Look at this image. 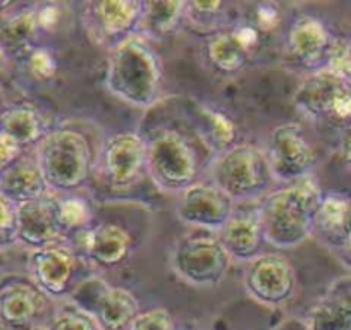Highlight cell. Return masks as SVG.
Wrapping results in <instances>:
<instances>
[{
  "label": "cell",
  "mask_w": 351,
  "mask_h": 330,
  "mask_svg": "<svg viewBox=\"0 0 351 330\" xmlns=\"http://www.w3.org/2000/svg\"><path fill=\"white\" fill-rule=\"evenodd\" d=\"M324 193L313 176L272 191L258 208L263 238L276 248L291 250L315 231V218Z\"/></svg>",
  "instance_id": "cell-1"
},
{
  "label": "cell",
  "mask_w": 351,
  "mask_h": 330,
  "mask_svg": "<svg viewBox=\"0 0 351 330\" xmlns=\"http://www.w3.org/2000/svg\"><path fill=\"white\" fill-rule=\"evenodd\" d=\"M110 95L133 107L147 109L160 97L162 62L143 35H131L110 50L106 71Z\"/></svg>",
  "instance_id": "cell-2"
},
{
  "label": "cell",
  "mask_w": 351,
  "mask_h": 330,
  "mask_svg": "<svg viewBox=\"0 0 351 330\" xmlns=\"http://www.w3.org/2000/svg\"><path fill=\"white\" fill-rule=\"evenodd\" d=\"M35 160L49 191L56 193L77 190L92 173V148L83 134L73 129L45 134L36 144Z\"/></svg>",
  "instance_id": "cell-3"
},
{
  "label": "cell",
  "mask_w": 351,
  "mask_h": 330,
  "mask_svg": "<svg viewBox=\"0 0 351 330\" xmlns=\"http://www.w3.org/2000/svg\"><path fill=\"white\" fill-rule=\"evenodd\" d=\"M212 181L226 196L236 201L267 193L276 179L265 150L253 144H234L214 160Z\"/></svg>",
  "instance_id": "cell-4"
},
{
  "label": "cell",
  "mask_w": 351,
  "mask_h": 330,
  "mask_svg": "<svg viewBox=\"0 0 351 330\" xmlns=\"http://www.w3.org/2000/svg\"><path fill=\"white\" fill-rule=\"evenodd\" d=\"M147 170L160 190L184 191L195 184L197 153L181 133L160 129L147 140Z\"/></svg>",
  "instance_id": "cell-5"
},
{
  "label": "cell",
  "mask_w": 351,
  "mask_h": 330,
  "mask_svg": "<svg viewBox=\"0 0 351 330\" xmlns=\"http://www.w3.org/2000/svg\"><path fill=\"white\" fill-rule=\"evenodd\" d=\"M231 257L217 238H186L176 244L171 267L184 282L197 288L219 284L231 267Z\"/></svg>",
  "instance_id": "cell-6"
},
{
  "label": "cell",
  "mask_w": 351,
  "mask_h": 330,
  "mask_svg": "<svg viewBox=\"0 0 351 330\" xmlns=\"http://www.w3.org/2000/svg\"><path fill=\"white\" fill-rule=\"evenodd\" d=\"M296 107L315 119L351 123V83L327 69L310 74L295 97Z\"/></svg>",
  "instance_id": "cell-7"
},
{
  "label": "cell",
  "mask_w": 351,
  "mask_h": 330,
  "mask_svg": "<svg viewBox=\"0 0 351 330\" xmlns=\"http://www.w3.org/2000/svg\"><path fill=\"white\" fill-rule=\"evenodd\" d=\"M265 153L276 181L291 184L312 176L315 151L300 124L288 123L276 127L269 136Z\"/></svg>",
  "instance_id": "cell-8"
},
{
  "label": "cell",
  "mask_w": 351,
  "mask_h": 330,
  "mask_svg": "<svg viewBox=\"0 0 351 330\" xmlns=\"http://www.w3.org/2000/svg\"><path fill=\"white\" fill-rule=\"evenodd\" d=\"M245 288L255 301L267 306H279L295 294V268L282 255H258L255 260L248 262Z\"/></svg>",
  "instance_id": "cell-9"
},
{
  "label": "cell",
  "mask_w": 351,
  "mask_h": 330,
  "mask_svg": "<svg viewBox=\"0 0 351 330\" xmlns=\"http://www.w3.org/2000/svg\"><path fill=\"white\" fill-rule=\"evenodd\" d=\"M143 16V2L138 0H100L84 4V25L99 43L112 47L133 35Z\"/></svg>",
  "instance_id": "cell-10"
},
{
  "label": "cell",
  "mask_w": 351,
  "mask_h": 330,
  "mask_svg": "<svg viewBox=\"0 0 351 330\" xmlns=\"http://www.w3.org/2000/svg\"><path fill=\"white\" fill-rule=\"evenodd\" d=\"M104 176L114 188H128L147 169V140L138 133H117L102 148Z\"/></svg>",
  "instance_id": "cell-11"
},
{
  "label": "cell",
  "mask_w": 351,
  "mask_h": 330,
  "mask_svg": "<svg viewBox=\"0 0 351 330\" xmlns=\"http://www.w3.org/2000/svg\"><path fill=\"white\" fill-rule=\"evenodd\" d=\"M232 203L214 184L195 183L181 191L176 214L184 224L219 232L234 214Z\"/></svg>",
  "instance_id": "cell-12"
},
{
  "label": "cell",
  "mask_w": 351,
  "mask_h": 330,
  "mask_svg": "<svg viewBox=\"0 0 351 330\" xmlns=\"http://www.w3.org/2000/svg\"><path fill=\"white\" fill-rule=\"evenodd\" d=\"M76 272V257L62 246H47L33 250L29 257V274L36 289L43 294L62 296Z\"/></svg>",
  "instance_id": "cell-13"
},
{
  "label": "cell",
  "mask_w": 351,
  "mask_h": 330,
  "mask_svg": "<svg viewBox=\"0 0 351 330\" xmlns=\"http://www.w3.org/2000/svg\"><path fill=\"white\" fill-rule=\"evenodd\" d=\"M57 217V201L43 196L18 205V241L33 250L56 244L62 234Z\"/></svg>",
  "instance_id": "cell-14"
},
{
  "label": "cell",
  "mask_w": 351,
  "mask_h": 330,
  "mask_svg": "<svg viewBox=\"0 0 351 330\" xmlns=\"http://www.w3.org/2000/svg\"><path fill=\"white\" fill-rule=\"evenodd\" d=\"M217 239L232 262H252L258 257L260 246L263 242V231L256 214H238L226 222L219 231Z\"/></svg>",
  "instance_id": "cell-15"
},
{
  "label": "cell",
  "mask_w": 351,
  "mask_h": 330,
  "mask_svg": "<svg viewBox=\"0 0 351 330\" xmlns=\"http://www.w3.org/2000/svg\"><path fill=\"white\" fill-rule=\"evenodd\" d=\"M332 38L319 18L302 16L291 25L288 33V49L305 66H317L324 60Z\"/></svg>",
  "instance_id": "cell-16"
},
{
  "label": "cell",
  "mask_w": 351,
  "mask_h": 330,
  "mask_svg": "<svg viewBox=\"0 0 351 330\" xmlns=\"http://www.w3.org/2000/svg\"><path fill=\"white\" fill-rule=\"evenodd\" d=\"M138 315L140 303L124 288H106L93 303V322L100 330H130Z\"/></svg>",
  "instance_id": "cell-17"
},
{
  "label": "cell",
  "mask_w": 351,
  "mask_h": 330,
  "mask_svg": "<svg viewBox=\"0 0 351 330\" xmlns=\"http://www.w3.org/2000/svg\"><path fill=\"white\" fill-rule=\"evenodd\" d=\"M45 181L35 157H21L0 176V193L16 205L28 203L47 196Z\"/></svg>",
  "instance_id": "cell-18"
},
{
  "label": "cell",
  "mask_w": 351,
  "mask_h": 330,
  "mask_svg": "<svg viewBox=\"0 0 351 330\" xmlns=\"http://www.w3.org/2000/svg\"><path fill=\"white\" fill-rule=\"evenodd\" d=\"M45 306L42 291L25 284H11L0 291V320L9 327H23L36 318Z\"/></svg>",
  "instance_id": "cell-19"
},
{
  "label": "cell",
  "mask_w": 351,
  "mask_h": 330,
  "mask_svg": "<svg viewBox=\"0 0 351 330\" xmlns=\"http://www.w3.org/2000/svg\"><path fill=\"white\" fill-rule=\"evenodd\" d=\"M88 255L104 267L119 265L131 250V236L117 224H102L86 236Z\"/></svg>",
  "instance_id": "cell-20"
},
{
  "label": "cell",
  "mask_w": 351,
  "mask_h": 330,
  "mask_svg": "<svg viewBox=\"0 0 351 330\" xmlns=\"http://www.w3.org/2000/svg\"><path fill=\"white\" fill-rule=\"evenodd\" d=\"M35 8H25L0 16V49L5 55H21L32 50V42L38 35Z\"/></svg>",
  "instance_id": "cell-21"
},
{
  "label": "cell",
  "mask_w": 351,
  "mask_h": 330,
  "mask_svg": "<svg viewBox=\"0 0 351 330\" xmlns=\"http://www.w3.org/2000/svg\"><path fill=\"white\" fill-rule=\"evenodd\" d=\"M0 133L25 148L43 140V120L40 112L29 105L5 107L0 112Z\"/></svg>",
  "instance_id": "cell-22"
},
{
  "label": "cell",
  "mask_w": 351,
  "mask_h": 330,
  "mask_svg": "<svg viewBox=\"0 0 351 330\" xmlns=\"http://www.w3.org/2000/svg\"><path fill=\"white\" fill-rule=\"evenodd\" d=\"M308 330H351V298L330 294L317 303L308 315Z\"/></svg>",
  "instance_id": "cell-23"
},
{
  "label": "cell",
  "mask_w": 351,
  "mask_h": 330,
  "mask_svg": "<svg viewBox=\"0 0 351 330\" xmlns=\"http://www.w3.org/2000/svg\"><path fill=\"white\" fill-rule=\"evenodd\" d=\"M207 57L212 66L221 73H238L246 64L248 52L236 42L231 31H219L207 42Z\"/></svg>",
  "instance_id": "cell-24"
},
{
  "label": "cell",
  "mask_w": 351,
  "mask_h": 330,
  "mask_svg": "<svg viewBox=\"0 0 351 330\" xmlns=\"http://www.w3.org/2000/svg\"><path fill=\"white\" fill-rule=\"evenodd\" d=\"M184 8L186 2H162V0L143 2L140 28L147 29L152 35H165L180 25L181 19L184 18Z\"/></svg>",
  "instance_id": "cell-25"
},
{
  "label": "cell",
  "mask_w": 351,
  "mask_h": 330,
  "mask_svg": "<svg viewBox=\"0 0 351 330\" xmlns=\"http://www.w3.org/2000/svg\"><path fill=\"white\" fill-rule=\"evenodd\" d=\"M57 217L62 231L81 229L92 220V208L83 198L66 196L57 201Z\"/></svg>",
  "instance_id": "cell-26"
},
{
  "label": "cell",
  "mask_w": 351,
  "mask_h": 330,
  "mask_svg": "<svg viewBox=\"0 0 351 330\" xmlns=\"http://www.w3.org/2000/svg\"><path fill=\"white\" fill-rule=\"evenodd\" d=\"M202 116H204L205 123H207L210 140L214 141L215 144H219V147H229L236 136L234 123H232L224 112L215 109H208V107H204V109H202Z\"/></svg>",
  "instance_id": "cell-27"
},
{
  "label": "cell",
  "mask_w": 351,
  "mask_h": 330,
  "mask_svg": "<svg viewBox=\"0 0 351 330\" xmlns=\"http://www.w3.org/2000/svg\"><path fill=\"white\" fill-rule=\"evenodd\" d=\"M324 69L351 83V40L332 38Z\"/></svg>",
  "instance_id": "cell-28"
},
{
  "label": "cell",
  "mask_w": 351,
  "mask_h": 330,
  "mask_svg": "<svg viewBox=\"0 0 351 330\" xmlns=\"http://www.w3.org/2000/svg\"><path fill=\"white\" fill-rule=\"evenodd\" d=\"M18 242V205L0 193V248Z\"/></svg>",
  "instance_id": "cell-29"
},
{
  "label": "cell",
  "mask_w": 351,
  "mask_h": 330,
  "mask_svg": "<svg viewBox=\"0 0 351 330\" xmlns=\"http://www.w3.org/2000/svg\"><path fill=\"white\" fill-rule=\"evenodd\" d=\"M26 55H28L26 57V64H28L29 73L33 74L35 79L49 81L56 76L57 60L49 49L36 47V49L29 50Z\"/></svg>",
  "instance_id": "cell-30"
},
{
  "label": "cell",
  "mask_w": 351,
  "mask_h": 330,
  "mask_svg": "<svg viewBox=\"0 0 351 330\" xmlns=\"http://www.w3.org/2000/svg\"><path fill=\"white\" fill-rule=\"evenodd\" d=\"M130 330H174V322L167 309L154 308L140 312Z\"/></svg>",
  "instance_id": "cell-31"
},
{
  "label": "cell",
  "mask_w": 351,
  "mask_h": 330,
  "mask_svg": "<svg viewBox=\"0 0 351 330\" xmlns=\"http://www.w3.org/2000/svg\"><path fill=\"white\" fill-rule=\"evenodd\" d=\"M50 330H97L92 316L83 313H62L53 320Z\"/></svg>",
  "instance_id": "cell-32"
},
{
  "label": "cell",
  "mask_w": 351,
  "mask_h": 330,
  "mask_svg": "<svg viewBox=\"0 0 351 330\" xmlns=\"http://www.w3.org/2000/svg\"><path fill=\"white\" fill-rule=\"evenodd\" d=\"M36 11V23H38L40 31H52L59 26L62 12L57 4H40L35 5Z\"/></svg>",
  "instance_id": "cell-33"
},
{
  "label": "cell",
  "mask_w": 351,
  "mask_h": 330,
  "mask_svg": "<svg viewBox=\"0 0 351 330\" xmlns=\"http://www.w3.org/2000/svg\"><path fill=\"white\" fill-rule=\"evenodd\" d=\"M23 157V148L18 143L0 133V176Z\"/></svg>",
  "instance_id": "cell-34"
},
{
  "label": "cell",
  "mask_w": 351,
  "mask_h": 330,
  "mask_svg": "<svg viewBox=\"0 0 351 330\" xmlns=\"http://www.w3.org/2000/svg\"><path fill=\"white\" fill-rule=\"evenodd\" d=\"M279 11L274 4H260L256 8V26L255 28L262 31H271L278 26Z\"/></svg>",
  "instance_id": "cell-35"
},
{
  "label": "cell",
  "mask_w": 351,
  "mask_h": 330,
  "mask_svg": "<svg viewBox=\"0 0 351 330\" xmlns=\"http://www.w3.org/2000/svg\"><path fill=\"white\" fill-rule=\"evenodd\" d=\"M231 33L236 38V42H238L248 53L258 45V29H256L255 26H250V25L236 26V28L231 29Z\"/></svg>",
  "instance_id": "cell-36"
},
{
  "label": "cell",
  "mask_w": 351,
  "mask_h": 330,
  "mask_svg": "<svg viewBox=\"0 0 351 330\" xmlns=\"http://www.w3.org/2000/svg\"><path fill=\"white\" fill-rule=\"evenodd\" d=\"M337 241L343 242L344 246H348L351 250V196H348L344 200V208L343 215H341V224H339V236H337Z\"/></svg>",
  "instance_id": "cell-37"
},
{
  "label": "cell",
  "mask_w": 351,
  "mask_h": 330,
  "mask_svg": "<svg viewBox=\"0 0 351 330\" xmlns=\"http://www.w3.org/2000/svg\"><path fill=\"white\" fill-rule=\"evenodd\" d=\"M341 155H343L344 160L351 164V127H348L343 140H341Z\"/></svg>",
  "instance_id": "cell-38"
},
{
  "label": "cell",
  "mask_w": 351,
  "mask_h": 330,
  "mask_svg": "<svg viewBox=\"0 0 351 330\" xmlns=\"http://www.w3.org/2000/svg\"><path fill=\"white\" fill-rule=\"evenodd\" d=\"M11 0H0V16H4L5 12H9V9H12Z\"/></svg>",
  "instance_id": "cell-39"
},
{
  "label": "cell",
  "mask_w": 351,
  "mask_h": 330,
  "mask_svg": "<svg viewBox=\"0 0 351 330\" xmlns=\"http://www.w3.org/2000/svg\"><path fill=\"white\" fill-rule=\"evenodd\" d=\"M5 109V92L4 88H2V85H0V112Z\"/></svg>",
  "instance_id": "cell-40"
},
{
  "label": "cell",
  "mask_w": 351,
  "mask_h": 330,
  "mask_svg": "<svg viewBox=\"0 0 351 330\" xmlns=\"http://www.w3.org/2000/svg\"><path fill=\"white\" fill-rule=\"evenodd\" d=\"M5 60H8V55H5V53H4V50L0 49V73H2V71H4V67H5Z\"/></svg>",
  "instance_id": "cell-41"
}]
</instances>
